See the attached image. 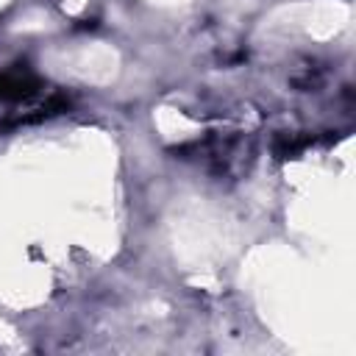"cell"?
<instances>
[{
	"instance_id": "obj_1",
	"label": "cell",
	"mask_w": 356,
	"mask_h": 356,
	"mask_svg": "<svg viewBox=\"0 0 356 356\" xmlns=\"http://www.w3.org/2000/svg\"><path fill=\"white\" fill-rule=\"evenodd\" d=\"M36 78L28 72H0V100H19L36 92Z\"/></svg>"
}]
</instances>
